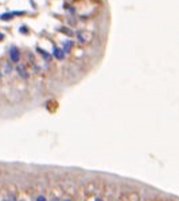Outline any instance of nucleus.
<instances>
[{
	"instance_id": "9b49d317",
	"label": "nucleus",
	"mask_w": 179,
	"mask_h": 201,
	"mask_svg": "<svg viewBox=\"0 0 179 201\" xmlns=\"http://www.w3.org/2000/svg\"><path fill=\"white\" fill-rule=\"evenodd\" d=\"M3 38H4V34H1V32H0V41H3Z\"/></svg>"
},
{
	"instance_id": "f03ea898",
	"label": "nucleus",
	"mask_w": 179,
	"mask_h": 201,
	"mask_svg": "<svg viewBox=\"0 0 179 201\" xmlns=\"http://www.w3.org/2000/svg\"><path fill=\"white\" fill-rule=\"evenodd\" d=\"M9 59L12 62H19L20 61V51H19L18 47H11L9 49Z\"/></svg>"
},
{
	"instance_id": "20e7f679",
	"label": "nucleus",
	"mask_w": 179,
	"mask_h": 201,
	"mask_svg": "<svg viewBox=\"0 0 179 201\" xmlns=\"http://www.w3.org/2000/svg\"><path fill=\"white\" fill-rule=\"evenodd\" d=\"M16 72H18V74L22 77L23 80H26V78H28V73H27V70H26V66L24 65H18L16 66Z\"/></svg>"
},
{
	"instance_id": "0eeeda50",
	"label": "nucleus",
	"mask_w": 179,
	"mask_h": 201,
	"mask_svg": "<svg viewBox=\"0 0 179 201\" xmlns=\"http://www.w3.org/2000/svg\"><path fill=\"white\" fill-rule=\"evenodd\" d=\"M36 51H38V53H41V54H42V56H43V58L46 59V61H50L51 56H50V54H49V53H46V51H44V50H42L41 47H36Z\"/></svg>"
},
{
	"instance_id": "ddd939ff",
	"label": "nucleus",
	"mask_w": 179,
	"mask_h": 201,
	"mask_svg": "<svg viewBox=\"0 0 179 201\" xmlns=\"http://www.w3.org/2000/svg\"><path fill=\"white\" fill-rule=\"evenodd\" d=\"M3 201H8V200H3Z\"/></svg>"
},
{
	"instance_id": "4468645a",
	"label": "nucleus",
	"mask_w": 179,
	"mask_h": 201,
	"mask_svg": "<svg viewBox=\"0 0 179 201\" xmlns=\"http://www.w3.org/2000/svg\"><path fill=\"white\" fill-rule=\"evenodd\" d=\"M65 201H69V200H65Z\"/></svg>"
},
{
	"instance_id": "f8f14e48",
	"label": "nucleus",
	"mask_w": 179,
	"mask_h": 201,
	"mask_svg": "<svg viewBox=\"0 0 179 201\" xmlns=\"http://www.w3.org/2000/svg\"><path fill=\"white\" fill-rule=\"evenodd\" d=\"M96 201H103V200H101V198H96Z\"/></svg>"
},
{
	"instance_id": "9d476101",
	"label": "nucleus",
	"mask_w": 179,
	"mask_h": 201,
	"mask_svg": "<svg viewBox=\"0 0 179 201\" xmlns=\"http://www.w3.org/2000/svg\"><path fill=\"white\" fill-rule=\"evenodd\" d=\"M36 201H47V200H46V197H44V196H39V197L36 198Z\"/></svg>"
},
{
	"instance_id": "f257e3e1",
	"label": "nucleus",
	"mask_w": 179,
	"mask_h": 201,
	"mask_svg": "<svg viewBox=\"0 0 179 201\" xmlns=\"http://www.w3.org/2000/svg\"><path fill=\"white\" fill-rule=\"evenodd\" d=\"M93 38V34L90 31H85V30H81V31L77 32V39H78L79 43H89Z\"/></svg>"
},
{
	"instance_id": "1a4fd4ad",
	"label": "nucleus",
	"mask_w": 179,
	"mask_h": 201,
	"mask_svg": "<svg viewBox=\"0 0 179 201\" xmlns=\"http://www.w3.org/2000/svg\"><path fill=\"white\" fill-rule=\"evenodd\" d=\"M11 65H9V64H7L6 65V74H9V73H11Z\"/></svg>"
},
{
	"instance_id": "39448f33",
	"label": "nucleus",
	"mask_w": 179,
	"mask_h": 201,
	"mask_svg": "<svg viewBox=\"0 0 179 201\" xmlns=\"http://www.w3.org/2000/svg\"><path fill=\"white\" fill-rule=\"evenodd\" d=\"M53 56L55 57L57 59H65V51L61 49V47H54L53 49Z\"/></svg>"
},
{
	"instance_id": "2eb2a0df",
	"label": "nucleus",
	"mask_w": 179,
	"mask_h": 201,
	"mask_svg": "<svg viewBox=\"0 0 179 201\" xmlns=\"http://www.w3.org/2000/svg\"><path fill=\"white\" fill-rule=\"evenodd\" d=\"M22 201H24V200H22Z\"/></svg>"
},
{
	"instance_id": "7ed1b4c3",
	"label": "nucleus",
	"mask_w": 179,
	"mask_h": 201,
	"mask_svg": "<svg viewBox=\"0 0 179 201\" xmlns=\"http://www.w3.org/2000/svg\"><path fill=\"white\" fill-rule=\"evenodd\" d=\"M24 11H12V12H7V14H1L0 15V21H9L16 15H23Z\"/></svg>"
},
{
	"instance_id": "6e6552de",
	"label": "nucleus",
	"mask_w": 179,
	"mask_h": 201,
	"mask_svg": "<svg viewBox=\"0 0 179 201\" xmlns=\"http://www.w3.org/2000/svg\"><path fill=\"white\" fill-rule=\"evenodd\" d=\"M19 31H20L22 34H27V32H28V30H27V27H26V26H22L20 29H19Z\"/></svg>"
},
{
	"instance_id": "423d86ee",
	"label": "nucleus",
	"mask_w": 179,
	"mask_h": 201,
	"mask_svg": "<svg viewBox=\"0 0 179 201\" xmlns=\"http://www.w3.org/2000/svg\"><path fill=\"white\" fill-rule=\"evenodd\" d=\"M73 46H74V42L71 41V39H68V41H65V43H63V51H65V54L66 53H69L71 49H73Z\"/></svg>"
}]
</instances>
